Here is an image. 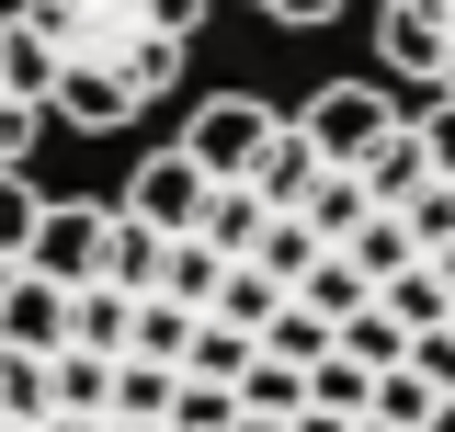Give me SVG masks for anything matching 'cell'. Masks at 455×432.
Segmentation results:
<instances>
[{
  "label": "cell",
  "mask_w": 455,
  "mask_h": 432,
  "mask_svg": "<svg viewBox=\"0 0 455 432\" xmlns=\"http://www.w3.org/2000/svg\"><path fill=\"white\" fill-rule=\"evenodd\" d=\"M239 12H262V23H331L341 0H239Z\"/></svg>",
  "instance_id": "52a82bcc"
},
{
  "label": "cell",
  "mask_w": 455,
  "mask_h": 432,
  "mask_svg": "<svg viewBox=\"0 0 455 432\" xmlns=\"http://www.w3.org/2000/svg\"><path fill=\"white\" fill-rule=\"evenodd\" d=\"M376 57L410 92H444L455 103V0H387L376 12Z\"/></svg>",
  "instance_id": "3957f363"
},
{
  "label": "cell",
  "mask_w": 455,
  "mask_h": 432,
  "mask_svg": "<svg viewBox=\"0 0 455 432\" xmlns=\"http://www.w3.org/2000/svg\"><path fill=\"white\" fill-rule=\"evenodd\" d=\"M35 216H46V194H35L23 171H0V296H12V273H23V251H35Z\"/></svg>",
  "instance_id": "8992f818"
},
{
  "label": "cell",
  "mask_w": 455,
  "mask_h": 432,
  "mask_svg": "<svg viewBox=\"0 0 455 432\" xmlns=\"http://www.w3.org/2000/svg\"><path fill=\"white\" fill-rule=\"evenodd\" d=\"M12 12H23V35L46 57L57 125L114 137V125L171 103V80H182V57H194L217 0H12Z\"/></svg>",
  "instance_id": "7a4b0ae2"
},
{
  "label": "cell",
  "mask_w": 455,
  "mask_h": 432,
  "mask_svg": "<svg viewBox=\"0 0 455 432\" xmlns=\"http://www.w3.org/2000/svg\"><path fill=\"white\" fill-rule=\"evenodd\" d=\"M160 284L182 341H103V410H35V432H455V171L421 114L364 160L284 114L160 228Z\"/></svg>",
  "instance_id": "6da1fadb"
},
{
  "label": "cell",
  "mask_w": 455,
  "mask_h": 432,
  "mask_svg": "<svg viewBox=\"0 0 455 432\" xmlns=\"http://www.w3.org/2000/svg\"><path fill=\"white\" fill-rule=\"evenodd\" d=\"M0 12H12V0H0Z\"/></svg>",
  "instance_id": "ba28073f"
},
{
  "label": "cell",
  "mask_w": 455,
  "mask_h": 432,
  "mask_svg": "<svg viewBox=\"0 0 455 432\" xmlns=\"http://www.w3.org/2000/svg\"><path fill=\"white\" fill-rule=\"evenodd\" d=\"M274 125H284V114L262 103V92H217V103H194L182 148H194V160L228 182V171H251V160H262V137H274Z\"/></svg>",
  "instance_id": "5b68a950"
},
{
  "label": "cell",
  "mask_w": 455,
  "mask_h": 432,
  "mask_svg": "<svg viewBox=\"0 0 455 432\" xmlns=\"http://www.w3.org/2000/svg\"><path fill=\"white\" fill-rule=\"evenodd\" d=\"M57 125L46 103V57H35V35H23V12H0V171L35 160V137Z\"/></svg>",
  "instance_id": "277c9868"
}]
</instances>
